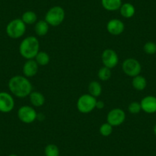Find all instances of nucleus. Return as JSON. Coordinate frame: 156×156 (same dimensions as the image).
<instances>
[{
  "label": "nucleus",
  "mask_w": 156,
  "mask_h": 156,
  "mask_svg": "<svg viewBox=\"0 0 156 156\" xmlns=\"http://www.w3.org/2000/svg\"><path fill=\"white\" fill-rule=\"evenodd\" d=\"M8 87L11 94L18 98H25L32 92L33 87L28 78L22 75H16L9 80Z\"/></svg>",
  "instance_id": "f257e3e1"
},
{
  "label": "nucleus",
  "mask_w": 156,
  "mask_h": 156,
  "mask_svg": "<svg viewBox=\"0 0 156 156\" xmlns=\"http://www.w3.org/2000/svg\"><path fill=\"white\" fill-rule=\"evenodd\" d=\"M40 43L35 36H28L19 44V53L26 60L34 59L40 50Z\"/></svg>",
  "instance_id": "f03ea898"
},
{
  "label": "nucleus",
  "mask_w": 156,
  "mask_h": 156,
  "mask_svg": "<svg viewBox=\"0 0 156 156\" xmlns=\"http://www.w3.org/2000/svg\"><path fill=\"white\" fill-rule=\"evenodd\" d=\"M65 19V11L59 5L51 7L46 12L44 20L50 26L57 27L61 25Z\"/></svg>",
  "instance_id": "7ed1b4c3"
},
{
  "label": "nucleus",
  "mask_w": 156,
  "mask_h": 156,
  "mask_svg": "<svg viewBox=\"0 0 156 156\" xmlns=\"http://www.w3.org/2000/svg\"><path fill=\"white\" fill-rule=\"evenodd\" d=\"M5 31L7 35L11 38H20L26 31V25L21 19H13L8 23Z\"/></svg>",
  "instance_id": "20e7f679"
},
{
  "label": "nucleus",
  "mask_w": 156,
  "mask_h": 156,
  "mask_svg": "<svg viewBox=\"0 0 156 156\" xmlns=\"http://www.w3.org/2000/svg\"><path fill=\"white\" fill-rule=\"evenodd\" d=\"M97 98L90 94H83L78 98L76 102V108L81 113H89L96 109Z\"/></svg>",
  "instance_id": "39448f33"
},
{
  "label": "nucleus",
  "mask_w": 156,
  "mask_h": 156,
  "mask_svg": "<svg viewBox=\"0 0 156 156\" xmlns=\"http://www.w3.org/2000/svg\"><path fill=\"white\" fill-rule=\"evenodd\" d=\"M122 71L129 76H134L139 75L142 70V66L139 61L135 58H129L126 59L122 64Z\"/></svg>",
  "instance_id": "423d86ee"
},
{
  "label": "nucleus",
  "mask_w": 156,
  "mask_h": 156,
  "mask_svg": "<svg viewBox=\"0 0 156 156\" xmlns=\"http://www.w3.org/2000/svg\"><path fill=\"white\" fill-rule=\"evenodd\" d=\"M18 117L19 120L25 124L34 122L37 118V113L35 109L30 106H22L18 110Z\"/></svg>",
  "instance_id": "0eeeda50"
},
{
  "label": "nucleus",
  "mask_w": 156,
  "mask_h": 156,
  "mask_svg": "<svg viewBox=\"0 0 156 156\" xmlns=\"http://www.w3.org/2000/svg\"><path fill=\"white\" fill-rule=\"evenodd\" d=\"M126 112L119 108L112 109L108 112L106 115V122L112 126L115 127L122 125L126 120Z\"/></svg>",
  "instance_id": "6e6552de"
},
{
  "label": "nucleus",
  "mask_w": 156,
  "mask_h": 156,
  "mask_svg": "<svg viewBox=\"0 0 156 156\" xmlns=\"http://www.w3.org/2000/svg\"><path fill=\"white\" fill-rule=\"evenodd\" d=\"M102 63L104 67L112 69L119 63V57L116 52L111 48L105 49L101 55Z\"/></svg>",
  "instance_id": "1a4fd4ad"
},
{
  "label": "nucleus",
  "mask_w": 156,
  "mask_h": 156,
  "mask_svg": "<svg viewBox=\"0 0 156 156\" xmlns=\"http://www.w3.org/2000/svg\"><path fill=\"white\" fill-rule=\"evenodd\" d=\"M15 100L12 95L7 92H0V112L8 113L13 110Z\"/></svg>",
  "instance_id": "9d476101"
},
{
  "label": "nucleus",
  "mask_w": 156,
  "mask_h": 156,
  "mask_svg": "<svg viewBox=\"0 0 156 156\" xmlns=\"http://www.w3.org/2000/svg\"><path fill=\"white\" fill-rule=\"evenodd\" d=\"M106 30L112 35H120L125 30V25L118 19H111L106 24Z\"/></svg>",
  "instance_id": "9b49d317"
},
{
  "label": "nucleus",
  "mask_w": 156,
  "mask_h": 156,
  "mask_svg": "<svg viewBox=\"0 0 156 156\" xmlns=\"http://www.w3.org/2000/svg\"><path fill=\"white\" fill-rule=\"evenodd\" d=\"M142 110L146 113L156 112V97L154 96L145 97L140 102Z\"/></svg>",
  "instance_id": "f8f14e48"
},
{
  "label": "nucleus",
  "mask_w": 156,
  "mask_h": 156,
  "mask_svg": "<svg viewBox=\"0 0 156 156\" xmlns=\"http://www.w3.org/2000/svg\"><path fill=\"white\" fill-rule=\"evenodd\" d=\"M38 64H37L34 59L27 60L22 67L24 76H26L27 78L35 76L38 71Z\"/></svg>",
  "instance_id": "ddd939ff"
},
{
  "label": "nucleus",
  "mask_w": 156,
  "mask_h": 156,
  "mask_svg": "<svg viewBox=\"0 0 156 156\" xmlns=\"http://www.w3.org/2000/svg\"><path fill=\"white\" fill-rule=\"evenodd\" d=\"M28 97H29V100L31 105L34 107L42 106L45 103L44 96L38 91H32Z\"/></svg>",
  "instance_id": "4468645a"
},
{
  "label": "nucleus",
  "mask_w": 156,
  "mask_h": 156,
  "mask_svg": "<svg viewBox=\"0 0 156 156\" xmlns=\"http://www.w3.org/2000/svg\"><path fill=\"white\" fill-rule=\"evenodd\" d=\"M101 5L106 11L114 12L119 10L122 2V0H101Z\"/></svg>",
  "instance_id": "2eb2a0df"
},
{
  "label": "nucleus",
  "mask_w": 156,
  "mask_h": 156,
  "mask_svg": "<svg viewBox=\"0 0 156 156\" xmlns=\"http://www.w3.org/2000/svg\"><path fill=\"white\" fill-rule=\"evenodd\" d=\"M119 12L121 16L125 19H131L136 13V9L132 3L126 2V3H122V5H121L119 9Z\"/></svg>",
  "instance_id": "dca6fc26"
},
{
  "label": "nucleus",
  "mask_w": 156,
  "mask_h": 156,
  "mask_svg": "<svg viewBox=\"0 0 156 156\" xmlns=\"http://www.w3.org/2000/svg\"><path fill=\"white\" fill-rule=\"evenodd\" d=\"M50 25L47 23L45 20H39L34 25V32L39 37H43L46 35L49 31Z\"/></svg>",
  "instance_id": "f3484780"
},
{
  "label": "nucleus",
  "mask_w": 156,
  "mask_h": 156,
  "mask_svg": "<svg viewBox=\"0 0 156 156\" xmlns=\"http://www.w3.org/2000/svg\"><path fill=\"white\" fill-rule=\"evenodd\" d=\"M132 85L133 88L136 90L142 91L145 89L147 86L146 79L143 76H141L140 74L134 76L132 80Z\"/></svg>",
  "instance_id": "a211bd4d"
},
{
  "label": "nucleus",
  "mask_w": 156,
  "mask_h": 156,
  "mask_svg": "<svg viewBox=\"0 0 156 156\" xmlns=\"http://www.w3.org/2000/svg\"><path fill=\"white\" fill-rule=\"evenodd\" d=\"M88 92L91 96H93L95 98H97L101 95L102 92H103V88H102L101 84L96 80L91 81L88 85Z\"/></svg>",
  "instance_id": "6ab92c4d"
},
{
  "label": "nucleus",
  "mask_w": 156,
  "mask_h": 156,
  "mask_svg": "<svg viewBox=\"0 0 156 156\" xmlns=\"http://www.w3.org/2000/svg\"><path fill=\"white\" fill-rule=\"evenodd\" d=\"M25 25H33L37 22V16L36 13L33 11H26L22 14L21 18Z\"/></svg>",
  "instance_id": "aec40b11"
},
{
  "label": "nucleus",
  "mask_w": 156,
  "mask_h": 156,
  "mask_svg": "<svg viewBox=\"0 0 156 156\" xmlns=\"http://www.w3.org/2000/svg\"><path fill=\"white\" fill-rule=\"evenodd\" d=\"M34 60L37 62V64H38V66H44L48 65L50 62V56H49L48 54L45 51H40L37 53V55H36Z\"/></svg>",
  "instance_id": "412c9836"
},
{
  "label": "nucleus",
  "mask_w": 156,
  "mask_h": 156,
  "mask_svg": "<svg viewBox=\"0 0 156 156\" xmlns=\"http://www.w3.org/2000/svg\"><path fill=\"white\" fill-rule=\"evenodd\" d=\"M44 154L45 156H59V148L55 144H48L44 148Z\"/></svg>",
  "instance_id": "4be33fe9"
},
{
  "label": "nucleus",
  "mask_w": 156,
  "mask_h": 156,
  "mask_svg": "<svg viewBox=\"0 0 156 156\" xmlns=\"http://www.w3.org/2000/svg\"><path fill=\"white\" fill-rule=\"evenodd\" d=\"M111 69L108 68L106 67H102L99 70L98 73H97V76L98 78L102 81H106V80H109L111 77Z\"/></svg>",
  "instance_id": "5701e85b"
},
{
  "label": "nucleus",
  "mask_w": 156,
  "mask_h": 156,
  "mask_svg": "<svg viewBox=\"0 0 156 156\" xmlns=\"http://www.w3.org/2000/svg\"><path fill=\"white\" fill-rule=\"evenodd\" d=\"M99 131H100V133L101 136H104V137H107V136H109L112 133L113 126H112L110 124L106 122L100 126Z\"/></svg>",
  "instance_id": "b1692460"
},
{
  "label": "nucleus",
  "mask_w": 156,
  "mask_h": 156,
  "mask_svg": "<svg viewBox=\"0 0 156 156\" xmlns=\"http://www.w3.org/2000/svg\"><path fill=\"white\" fill-rule=\"evenodd\" d=\"M143 50L147 55H154L156 53V44L152 41H148L144 44Z\"/></svg>",
  "instance_id": "393cba45"
},
{
  "label": "nucleus",
  "mask_w": 156,
  "mask_h": 156,
  "mask_svg": "<svg viewBox=\"0 0 156 156\" xmlns=\"http://www.w3.org/2000/svg\"><path fill=\"white\" fill-rule=\"evenodd\" d=\"M128 110L132 114H138L142 110L140 103L137 101H133L130 103L128 106Z\"/></svg>",
  "instance_id": "a878e982"
},
{
  "label": "nucleus",
  "mask_w": 156,
  "mask_h": 156,
  "mask_svg": "<svg viewBox=\"0 0 156 156\" xmlns=\"http://www.w3.org/2000/svg\"><path fill=\"white\" fill-rule=\"evenodd\" d=\"M105 106L104 102L102 101V100H97V104H96V108L98 109H103Z\"/></svg>",
  "instance_id": "bb28decb"
},
{
  "label": "nucleus",
  "mask_w": 156,
  "mask_h": 156,
  "mask_svg": "<svg viewBox=\"0 0 156 156\" xmlns=\"http://www.w3.org/2000/svg\"><path fill=\"white\" fill-rule=\"evenodd\" d=\"M154 135L156 136V124H155V126H154Z\"/></svg>",
  "instance_id": "cd10ccee"
},
{
  "label": "nucleus",
  "mask_w": 156,
  "mask_h": 156,
  "mask_svg": "<svg viewBox=\"0 0 156 156\" xmlns=\"http://www.w3.org/2000/svg\"><path fill=\"white\" fill-rule=\"evenodd\" d=\"M9 156H19V155H17V154H9Z\"/></svg>",
  "instance_id": "c85d7f7f"
}]
</instances>
